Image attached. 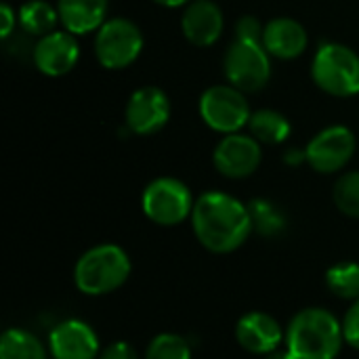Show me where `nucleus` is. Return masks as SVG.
Segmentation results:
<instances>
[{
	"mask_svg": "<svg viewBox=\"0 0 359 359\" xmlns=\"http://www.w3.org/2000/svg\"><path fill=\"white\" fill-rule=\"evenodd\" d=\"M97 359H139L135 347L126 341H116L111 345H107L105 349H101Z\"/></svg>",
	"mask_w": 359,
	"mask_h": 359,
	"instance_id": "bb28decb",
	"label": "nucleus"
},
{
	"mask_svg": "<svg viewBox=\"0 0 359 359\" xmlns=\"http://www.w3.org/2000/svg\"><path fill=\"white\" fill-rule=\"evenodd\" d=\"M194 204L189 187L175 177H158L141 194L143 215L160 227H175L191 219Z\"/></svg>",
	"mask_w": 359,
	"mask_h": 359,
	"instance_id": "39448f33",
	"label": "nucleus"
},
{
	"mask_svg": "<svg viewBox=\"0 0 359 359\" xmlns=\"http://www.w3.org/2000/svg\"><path fill=\"white\" fill-rule=\"evenodd\" d=\"M53 359H97L101 353L95 330L80 320H65L48 337Z\"/></svg>",
	"mask_w": 359,
	"mask_h": 359,
	"instance_id": "2eb2a0df",
	"label": "nucleus"
},
{
	"mask_svg": "<svg viewBox=\"0 0 359 359\" xmlns=\"http://www.w3.org/2000/svg\"><path fill=\"white\" fill-rule=\"evenodd\" d=\"M265 359H297V358H294L288 349H286V351H280V349H278V351H273V353L265 355Z\"/></svg>",
	"mask_w": 359,
	"mask_h": 359,
	"instance_id": "7c9ffc66",
	"label": "nucleus"
},
{
	"mask_svg": "<svg viewBox=\"0 0 359 359\" xmlns=\"http://www.w3.org/2000/svg\"><path fill=\"white\" fill-rule=\"evenodd\" d=\"M198 109L202 122L221 135L240 133L244 126H248L252 116L244 93L231 84H215L206 88L200 97Z\"/></svg>",
	"mask_w": 359,
	"mask_h": 359,
	"instance_id": "6e6552de",
	"label": "nucleus"
},
{
	"mask_svg": "<svg viewBox=\"0 0 359 359\" xmlns=\"http://www.w3.org/2000/svg\"><path fill=\"white\" fill-rule=\"evenodd\" d=\"M355 135L345 124H334L320 130L305 147L307 164L322 175H334L343 170L355 156Z\"/></svg>",
	"mask_w": 359,
	"mask_h": 359,
	"instance_id": "1a4fd4ad",
	"label": "nucleus"
},
{
	"mask_svg": "<svg viewBox=\"0 0 359 359\" xmlns=\"http://www.w3.org/2000/svg\"><path fill=\"white\" fill-rule=\"evenodd\" d=\"M236 341L248 353L269 355L284 343V328L269 313L248 311L236 324Z\"/></svg>",
	"mask_w": 359,
	"mask_h": 359,
	"instance_id": "ddd939ff",
	"label": "nucleus"
},
{
	"mask_svg": "<svg viewBox=\"0 0 359 359\" xmlns=\"http://www.w3.org/2000/svg\"><path fill=\"white\" fill-rule=\"evenodd\" d=\"M343 332H345V343L359 351V299L351 303L349 311L345 313Z\"/></svg>",
	"mask_w": 359,
	"mask_h": 359,
	"instance_id": "a878e982",
	"label": "nucleus"
},
{
	"mask_svg": "<svg viewBox=\"0 0 359 359\" xmlns=\"http://www.w3.org/2000/svg\"><path fill=\"white\" fill-rule=\"evenodd\" d=\"M191 227L198 242L215 255L238 250L255 229L248 206L225 191H206L196 200Z\"/></svg>",
	"mask_w": 359,
	"mask_h": 359,
	"instance_id": "f257e3e1",
	"label": "nucleus"
},
{
	"mask_svg": "<svg viewBox=\"0 0 359 359\" xmlns=\"http://www.w3.org/2000/svg\"><path fill=\"white\" fill-rule=\"evenodd\" d=\"M109 0H57L61 25L74 36L97 32L107 19Z\"/></svg>",
	"mask_w": 359,
	"mask_h": 359,
	"instance_id": "f3484780",
	"label": "nucleus"
},
{
	"mask_svg": "<svg viewBox=\"0 0 359 359\" xmlns=\"http://www.w3.org/2000/svg\"><path fill=\"white\" fill-rule=\"evenodd\" d=\"M0 19H2L0 36L6 40V38H11V34H13L15 25L19 23V19H17V13H15V11L11 8V4H6V2H2V6H0Z\"/></svg>",
	"mask_w": 359,
	"mask_h": 359,
	"instance_id": "cd10ccee",
	"label": "nucleus"
},
{
	"mask_svg": "<svg viewBox=\"0 0 359 359\" xmlns=\"http://www.w3.org/2000/svg\"><path fill=\"white\" fill-rule=\"evenodd\" d=\"M160 6H166V8H181V6H187L191 0H151Z\"/></svg>",
	"mask_w": 359,
	"mask_h": 359,
	"instance_id": "c756f323",
	"label": "nucleus"
},
{
	"mask_svg": "<svg viewBox=\"0 0 359 359\" xmlns=\"http://www.w3.org/2000/svg\"><path fill=\"white\" fill-rule=\"evenodd\" d=\"M141 27L126 17L107 19L95 34V57L105 69H126L143 50Z\"/></svg>",
	"mask_w": 359,
	"mask_h": 359,
	"instance_id": "423d86ee",
	"label": "nucleus"
},
{
	"mask_svg": "<svg viewBox=\"0 0 359 359\" xmlns=\"http://www.w3.org/2000/svg\"><path fill=\"white\" fill-rule=\"evenodd\" d=\"M326 286L328 290L345 301H358L359 299V263L347 261L339 263L328 269L326 273Z\"/></svg>",
	"mask_w": 359,
	"mask_h": 359,
	"instance_id": "412c9836",
	"label": "nucleus"
},
{
	"mask_svg": "<svg viewBox=\"0 0 359 359\" xmlns=\"http://www.w3.org/2000/svg\"><path fill=\"white\" fill-rule=\"evenodd\" d=\"M250 217H252V227L255 231H259L261 236H278L284 231L286 227V217L282 215V210L263 198H257L248 204Z\"/></svg>",
	"mask_w": 359,
	"mask_h": 359,
	"instance_id": "4be33fe9",
	"label": "nucleus"
},
{
	"mask_svg": "<svg viewBox=\"0 0 359 359\" xmlns=\"http://www.w3.org/2000/svg\"><path fill=\"white\" fill-rule=\"evenodd\" d=\"M0 359H46V349L32 332L8 328L0 339Z\"/></svg>",
	"mask_w": 359,
	"mask_h": 359,
	"instance_id": "aec40b11",
	"label": "nucleus"
},
{
	"mask_svg": "<svg viewBox=\"0 0 359 359\" xmlns=\"http://www.w3.org/2000/svg\"><path fill=\"white\" fill-rule=\"evenodd\" d=\"M126 126L133 135L151 137L158 135L170 120V99L160 86L137 88L124 109Z\"/></svg>",
	"mask_w": 359,
	"mask_h": 359,
	"instance_id": "9d476101",
	"label": "nucleus"
},
{
	"mask_svg": "<svg viewBox=\"0 0 359 359\" xmlns=\"http://www.w3.org/2000/svg\"><path fill=\"white\" fill-rule=\"evenodd\" d=\"M32 59L40 74L48 78H61L76 67L80 59V44L72 32L55 29L36 40L32 48Z\"/></svg>",
	"mask_w": 359,
	"mask_h": 359,
	"instance_id": "f8f14e48",
	"label": "nucleus"
},
{
	"mask_svg": "<svg viewBox=\"0 0 359 359\" xmlns=\"http://www.w3.org/2000/svg\"><path fill=\"white\" fill-rule=\"evenodd\" d=\"M313 84L330 97L359 95V55L347 44L322 42L311 61Z\"/></svg>",
	"mask_w": 359,
	"mask_h": 359,
	"instance_id": "20e7f679",
	"label": "nucleus"
},
{
	"mask_svg": "<svg viewBox=\"0 0 359 359\" xmlns=\"http://www.w3.org/2000/svg\"><path fill=\"white\" fill-rule=\"evenodd\" d=\"M250 135L265 145H282L292 133L290 120L278 109H257L248 120Z\"/></svg>",
	"mask_w": 359,
	"mask_h": 359,
	"instance_id": "a211bd4d",
	"label": "nucleus"
},
{
	"mask_svg": "<svg viewBox=\"0 0 359 359\" xmlns=\"http://www.w3.org/2000/svg\"><path fill=\"white\" fill-rule=\"evenodd\" d=\"M225 27L223 11L215 0H191L181 15V32L194 46H212Z\"/></svg>",
	"mask_w": 359,
	"mask_h": 359,
	"instance_id": "4468645a",
	"label": "nucleus"
},
{
	"mask_svg": "<svg viewBox=\"0 0 359 359\" xmlns=\"http://www.w3.org/2000/svg\"><path fill=\"white\" fill-rule=\"evenodd\" d=\"M261 143L252 135H223L212 151V164L219 175L227 179H246L261 166Z\"/></svg>",
	"mask_w": 359,
	"mask_h": 359,
	"instance_id": "9b49d317",
	"label": "nucleus"
},
{
	"mask_svg": "<svg viewBox=\"0 0 359 359\" xmlns=\"http://www.w3.org/2000/svg\"><path fill=\"white\" fill-rule=\"evenodd\" d=\"M332 200L345 217L359 219V170H349L337 179Z\"/></svg>",
	"mask_w": 359,
	"mask_h": 359,
	"instance_id": "5701e85b",
	"label": "nucleus"
},
{
	"mask_svg": "<svg viewBox=\"0 0 359 359\" xmlns=\"http://www.w3.org/2000/svg\"><path fill=\"white\" fill-rule=\"evenodd\" d=\"M19 27L34 38H42L50 32H55V25L61 23L57 6H53L46 0H27L17 11Z\"/></svg>",
	"mask_w": 359,
	"mask_h": 359,
	"instance_id": "6ab92c4d",
	"label": "nucleus"
},
{
	"mask_svg": "<svg viewBox=\"0 0 359 359\" xmlns=\"http://www.w3.org/2000/svg\"><path fill=\"white\" fill-rule=\"evenodd\" d=\"M145 359H191V347L181 334L162 332L149 343Z\"/></svg>",
	"mask_w": 359,
	"mask_h": 359,
	"instance_id": "b1692460",
	"label": "nucleus"
},
{
	"mask_svg": "<svg viewBox=\"0 0 359 359\" xmlns=\"http://www.w3.org/2000/svg\"><path fill=\"white\" fill-rule=\"evenodd\" d=\"M263 32H265V25L252 15H244L236 23V38L238 40H248V42H261L263 44Z\"/></svg>",
	"mask_w": 359,
	"mask_h": 359,
	"instance_id": "393cba45",
	"label": "nucleus"
},
{
	"mask_svg": "<svg viewBox=\"0 0 359 359\" xmlns=\"http://www.w3.org/2000/svg\"><path fill=\"white\" fill-rule=\"evenodd\" d=\"M130 257L118 244L88 248L74 267V284L86 297H103L122 288L130 276Z\"/></svg>",
	"mask_w": 359,
	"mask_h": 359,
	"instance_id": "7ed1b4c3",
	"label": "nucleus"
},
{
	"mask_svg": "<svg viewBox=\"0 0 359 359\" xmlns=\"http://www.w3.org/2000/svg\"><path fill=\"white\" fill-rule=\"evenodd\" d=\"M343 343V322L322 307L299 311L286 330V349L297 359H337Z\"/></svg>",
	"mask_w": 359,
	"mask_h": 359,
	"instance_id": "f03ea898",
	"label": "nucleus"
},
{
	"mask_svg": "<svg viewBox=\"0 0 359 359\" xmlns=\"http://www.w3.org/2000/svg\"><path fill=\"white\" fill-rule=\"evenodd\" d=\"M223 72L231 86L242 93H259L271 78V55L261 42L233 40L223 57Z\"/></svg>",
	"mask_w": 359,
	"mask_h": 359,
	"instance_id": "0eeeda50",
	"label": "nucleus"
},
{
	"mask_svg": "<svg viewBox=\"0 0 359 359\" xmlns=\"http://www.w3.org/2000/svg\"><path fill=\"white\" fill-rule=\"evenodd\" d=\"M307 29L301 21L292 17H276L269 23H265L263 46L276 59L290 61L301 57L307 48Z\"/></svg>",
	"mask_w": 359,
	"mask_h": 359,
	"instance_id": "dca6fc26",
	"label": "nucleus"
},
{
	"mask_svg": "<svg viewBox=\"0 0 359 359\" xmlns=\"http://www.w3.org/2000/svg\"><path fill=\"white\" fill-rule=\"evenodd\" d=\"M284 160H286V164H290V166H299V164L307 162V154H305V149H297V147H292V149H288V151H286Z\"/></svg>",
	"mask_w": 359,
	"mask_h": 359,
	"instance_id": "c85d7f7f",
	"label": "nucleus"
}]
</instances>
